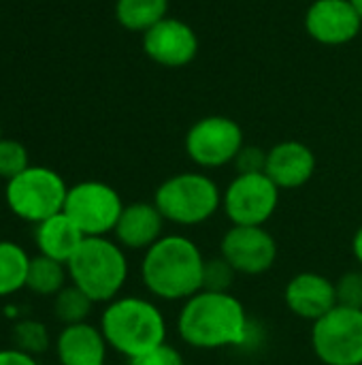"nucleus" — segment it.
Returning a JSON list of instances; mask_svg holds the SVG:
<instances>
[{
    "label": "nucleus",
    "mask_w": 362,
    "mask_h": 365,
    "mask_svg": "<svg viewBox=\"0 0 362 365\" xmlns=\"http://www.w3.org/2000/svg\"><path fill=\"white\" fill-rule=\"evenodd\" d=\"M0 141H2V126H0Z\"/></svg>",
    "instance_id": "32"
},
{
    "label": "nucleus",
    "mask_w": 362,
    "mask_h": 365,
    "mask_svg": "<svg viewBox=\"0 0 362 365\" xmlns=\"http://www.w3.org/2000/svg\"><path fill=\"white\" fill-rule=\"evenodd\" d=\"M284 302L294 317L316 323L337 308L335 282L316 272H301L286 284Z\"/></svg>",
    "instance_id": "14"
},
{
    "label": "nucleus",
    "mask_w": 362,
    "mask_h": 365,
    "mask_svg": "<svg viewBox=\"0 0 362 365\" xmlns=\"http://www.w3.org/2000/svg\"><path fill=\"white\" fill-rule=\"evenodd\" d=\"M352 2V6H354V11L358 13V17L362 19V0H350Z\"/></svg>",
    "instance_id": "31"
},
{
    "label": "nucleus",
    "mask_w": 362,
    "mask_h": 365,
    "mask_svg": "<svg viewBox=\"0 0 362 365\" xmlns=\"http://www.w3.org/2000/svg\"><path fill=\"white\" fill-rule=\"evenodd\" d=\"M205 261L194 240L179 233L162 235L143 255L141 280L156 299L186 302L203 291Z\"/></svg>",
    "instance_id": "2"
},
{
    "label": "nucleus",
    "mask_w": 362,
    "mask_h": 365,
    "mask_svg": "<svg viewBox=\"0 0 362 365\" xmlns=\"http://www.w3.org/2000/svg\"><path fill=\"white\" fill-rule=\"evenodd\" d=\"M107 340L100 327L92 323L66 325L55 338V355L60 365H105Z\"/></svg>",
    "instance_id": "17"
},
{
    "label": "nucleus",
    "mask_w": 362,
    "mask_h": 365,
    "mask_svg": "<svg viewBox=\"0 0 362 365\" xmlns=\"http://www.w3.org/2000/svg\"><path fill=\"white\" fill-rule=\"evenodd\" d=\"M361 28L362 19L350 0H314L305 13V30L320 45H348Z\"/></svg>",
    "instance_id": "13"
},
{
    "label": "nucleus",
    "mask_w": 362,
    "mask_h": 365,
    "mask_svg": "<svg viewBox=\"0 0 362 365\" xmlns=\"http://www.w3.org/2000/svg\"><path fill=\"white\" fill-rule=\"evenodd\" d=\"M280 205V188L267 173H243L222 192L226 218L237 227H265Z\"/></svg>",
    "instance_id": "10"
},
{
    "label": "nucleus",
    "mask_w": 362,
    "mask_h": 365,
    "mask_svg": "<svg viewBox=\"0 0 362 365\" xmlns=\"http://www.w3.org/2000/svg\"><path fill=\"white\" fill-rule=\"evenodd\" d=\"M30 259L32 257H28L19 244L0 240V297H9L26 289Z\"/></svg>",
    "instance_id": "21"
},
{
    "label": "nucleus",
    "mask_w": 362,
    "mask_h": 365,
    "mask_svg": "<svg viewBox=\"0 0 362 365\" xmlns=\"http://www.w3.org/2000/svg\"><path fill=\"white\" fill-rule=\"evenodd\" d=\"M83 240L85 235L81 233V229L64 212L38 222L34 229V244L38 255L60 261L64 265H68Z\"/></svg>",
    "instance_id": "18"
},
{
    "label": "nucleus",
    "mask_w": 362,
    "mask_h": 365,
    "mask_svg": "<svg viewBox=\"0 0 362 365\" xmlns=\"http://www.w3.org/2000/svg\"><path fill=\"white\" fill-rule=\"evenodd\" d=\"M68 280L94 304H109L119 297L128 280L124 248L109 237H85L66 265Z\"/></svg>",
    "instance_id": "4"
},
{
    "label": "nucleus",
    "mask_w": 362,
    "mask_h": 365,
    "mask_svg": "<svg viewBox=\"0 0 362 365\" xmlns=\"http://www.w3.org/2000/svg\"><path fill=\"white\" fill-rule=\"evenodd\" d=\"M0 182H2V178H0Z\"/></svg>",
    "instance_id": "33"
},
{
    "label": "nucleus",
    "mask_w": 362,
    "mask_h": 365,
    "mask_svg": "<svg viewBox=\"0 0 362 365\" xmlns=\"http://www.w3.org/2000/svg\"><path fill=\"white\" fill-rule=\"evenodd\" d=\"M143 51L158 66L183 68L198 53V36L190 24L169 15L143 34Z\"/></svg>",
    "instance_id": "12"
},
{
    "label": "nucleus",
    "mask_w": 362,
    "mask_h": 365,
    "mask_svg": "<svg viewBox=\"0 0 362 365\" xmlns=\"http://www.w3.org/2000/svg\"><path fill=\"white\" fill-rule=\"evenodd\" d=\"M94 302L75 284H66L55 297H53V317L66 327L85 323L92 312Z\"/></svg>",
    "instance_id": "22"
},
{
    "label": "nucleus",
    "mask_w": 362,
    "mask_h": 365,
    "mask_svg": "<svg viewBox=\"0 0 362 365\" xmlns=\"http://www.w3.org/2000/svg\"><path fill=\"white\" fill-rule=\"evenodd\" d=\"M11 338H13L15 349H19L23 353H30L34 357L49 349V331L41 321H34V319L17 321L13 325Z\"/></svg>",
    "instance_id": "23"
},
{
    "label": "nucleus",
    "mask_w": 362,
    "mask_h": 365,
    "mask_svg": "<svg viewBox=\"0 0 362 365\" xmlns=\"http://www.w3.org/2000/svg\"><path fill=\"white\" fill-rule=\"evenodd\" d=\"M233 165H235L239 175H243V173H265L267 150L256 148V145H243Z\"/></svg>",
    "instance_id": "27"
},
{
    "label": "nucleus",
    "mask_w": 362,
    "mask_h": 365,
    "mask_svg": "<svg viewBox=\"0 0 362 365\" xmlns=\"http://www.w3.org/2000/svg\"><path fill=\"white\" fill-rule=\"evenodd\" d=\"M68 280V269L64 263L53 261L49 257L36 255L30 259L26 289L41 297H55Z\"/></svg>",
    "instance_id": "20"
},
{
    "label": "nucleus",
    "mask_w": 362,
    "mask_h": 365,
    "mask_svg": "<svg viewBox=\"0 0 362 365\" xmlns=\"http://www.w3.org/2000/svg\"><path fill=\"white\" fill-rule=\"evenodd\" d=\"M28 167H30V158H28L26 145L15 139L2 137V141H0V178L9 182L15 175H19L21 171H26Z\"/></svg>",
    "instance_id": "25"
},
{
    "label": "nucleus",
    "mask_w": 362,
    "mask_h": 365,
    "mask_svg": "<svg viewBox=\"0 0 362 365\" xmlns=\"http://www.w3.org/2000/svg\"><path fill=\"white\" fill-rule=\"evenodd\" d=\"M68 186L64 178L41 165H30L4 186V201L13 216L23 222L38 225L64 212Z\"/></svg>",
    "instance_id": "6"
},
{
    "label": "nucleus",
    "mask_w": 362,
    "mask_h": 365,
    "mask_svg": "<svg viewBox=\"0 0 362 365\" xmlns=\"http://www.w3.org/2000/svg\"><path fill=\"white\" fill-rule=\"evenodd\" d=\"M312 349L324 365H362V310L337 306L316 321Z\"/></svg>",
    "instance_id": "8"
},
{
    "label": "nucleus",
    "mask_w": 362,
    "mask_h": 365,
    "mask_svg": "<svg viewBox=\"0 0 362 365\" xmlns=\"http://www.w3.org/2000/svg\"><path fill=\"white\" fill-rule=\"evenodd\" d=\"M235 267L220 255L205 261L203 269V291H215V293H228L235 282Z\"/></svg>",
    "instance_id": "24"
},
{
    "label": "nucleus",
    "mask_w": 362,
    "mask_h": 365,
    "mask_svg": "<svg viewBox=\"0 0 362 365\" xmlns=\"http://www.w3.org/2000/svg\"><path fill=\"white\" fill-rule=\"evenodd\" d=\"M265 173L280 190L301 188L316 173V154L303 141H280L267 150Z\"/></svg>",
    "instance_id": "15"
},
{
    "label": "nucleus",
    "mask_w": 362,
    "mask_h": 365,
    "mask_svg": "<svg viewBox=\"0 0 362 365\" xmlns=\"http://www.w3.org/2000/svg\"><path fill=\"white\" fill-rule=\"evenodd\" d=\"M164 216L147 201L124 205V212L115 225V242L124 250H147L164 235Z\"/></svg>",
    "instance_id": "16"
},
{
    "label": "nucleus",
    "mask_w": 362,
    "mask_h": 365,
    "mask_svg": "<svg viewBox=\"0 0 362 365\" xmlns=\"http://www.w3.org/2000/svg\"><path fill=\"white\" fill-rule=\"evenodd\" d=\"M128 365H186V361L177 349H173L171 344H162L141 357L130 359Z\"/></svg>",
    "instance_id": "28"
},
{
    "label": "nucleus",
    "mask_w": 362,
    "mask_h": 365,
    "mask_svg": "<svg viewBox=\"0 0 362 365\" xmlns=\"http://www.w3.org/2000/svg\"><path fill=\"white\" fill-rule=\"evenodd\" d=\"M220 255L241 276H260L277 261V242L265 227H237L233 225L222 242Z\"/></svg>",
    "instance_id": "11"
},
{
    "label": "nucleus",
    "mask_w": 362,
    "mask_h": 365,
    "mask_svg": "<svg viewBox=\"0 0 362 365\" xmlns=\"http://www.w3.org/2000/svg\"><path fill=\"white\" fill-rule=\"evenodd\" d=\"M352 255H354L356 263L362 267V227L354 233V237H352Z\"/></svg>",
    "instance_id": "30"
},
{
    "label": "nucleus",
    "mask_w": 362,
    "mask_h": 365,
    "mask_svg": "<svg viewBox=\"0 0 362 365\" xmlns=\"http://www.w3.org/2000/svg\"><path fill=\"white\" fill-rule=\"evenodd\" d=\"M154 205L166 222L196 227L218 214L222 207V190L207 173L183 171L166 178L156 188Z\"/></svg>",
    "instance_id": "5"
},
{
    "label": "nucleus",
    "mask_w": 362,
    "mask_h": 365,
    "mask_svg": "<svg viewBox=\"0 0 362 365\" xmlns=\"http://www.w3.org/2000/svg\"><path fill=\"white\" fill-rule=\"evenodd\" d=\"M0 365H38V361L34 355L11 346V349H0Z\"/></svg>",
    "instance_id": "29"
},
{
    "label": "nucleus",
    "mask_w": 362,
    "mask_h": 365,
    "mask_svg": "<svg viewBox=\"0 0 362 365\" xmlns=\"http://www.w3.org/2000/svg\"><path fill=\"white\" fill-rule=\"evenodd\" d=\"M98 327L109 349L124 355L128 361L166 344L164 314L145 297H115L102 310Z\"/></svg>",
    "instance_id": "3"
},
{
    "label": "nucleus",
    "mask_w": 362,
    "mask_h": 365,
    "mask_svg": "<svg viewBox=\"0 0 362 365\" xmlns=\"http://www.w3.org/2000/svg\"><path fill=\"white\" fill-rule=\"evenodd\" d=\"M186 154L203 169H220L233 165L243 141V128L239 122L226 115H207L196 120L186 133Z\"/></svg>",
    "instance_id": "9"
},
{
    "label": "nucleus",
    "mask_w": 362,
    "mask_h": 365,
    "mask_svg": "<svg viewBox=\"0 0 362 365\" xmlns=\"http://www.w3.org/2000/svg\"><path fill=\"white\" fill-rule=\"evenodd\" d=\"M179 338L203 351L226 346H247L252 338L245 306L228 291H198L183 302L177 317Z\"/></svg>",
    "instance_id": "1"
},
{
    "label": "nucleus",
    "mask_w": 362,
    "mask_h": 365,
    "mask_svg": "<svg viewBox=\"0 0 362 365\" xmlns=\"http://www.w3.org/2000/svg\"><path fill=\"white\" fill-rule=\"evenodd\" d=\"M337 306L362 310V272H346L335 282Z\"/></svg>",
    "instance_id": "26"
},
{
    "label": "nucleus",
    "mask_w": 362,
    "mask_h": 365,
    "mask_svg": "<svg viewBox=\"0 0 362 365\" xmlns=\"http://www.w3.org/2000/svg\"><path fill=\"white\" fill-rule=\"evenodd\" d=\"M169 17V0H115V19L130 32L145 34Z\"/></svg>",
    "instance_id": "19"
},
{
    "label": "nucleus",
    "mask_w": 362,
    "mask_h": 365,
    "mask_svg": "<svg viewBox=\"0 0 362 365\" xmlns=\"http://www.w3.org/2000/svg\"><path fill=\"white\" fill-rule=\"evenodd\" d=\"M124 212L119 192L98 180H85L68 188L64 214L81 229L85 237H107Z\"/></svg>",
    "instance_id": "7"
}]
</instances>
